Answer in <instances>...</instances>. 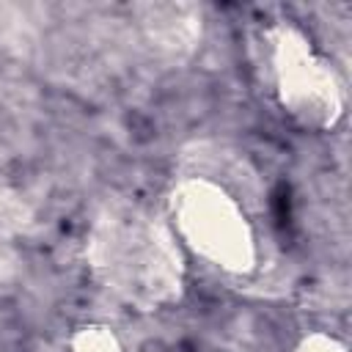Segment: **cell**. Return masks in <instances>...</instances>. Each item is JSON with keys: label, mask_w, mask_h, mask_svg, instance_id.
I'll return each mask as SVG.
<instances>
[{"label": "cell", "mask_w": 352, "mask_h": 352, "mask_svg": "<svg viewBox=\"0 0 352 352\" xmlns=\"http://www.w3.org/2000/svg\"><path fill=\"white\" fill-rule=\"evenodd\" d=\"M292 352H346V344L327 330H311L294 344Z\"/></svg>", "instance_id": "52a82bcc"}, {"label": "cell", "mask_w": 352, "mask_h": 352, "mask_svg": "<svg viewBox=\"0 0 352 352\" xmlns=\"http://www.w3.org/2000/svg\"><path fill=\"white\" fill-rule=\"evenodd\" d=\"M38 223V201L19 160L0 143V226L30 231Z\"/></svg>", "instance_id": "5b68a950"}, {"label": "cell", "mask_w": 352, "mask_h": 352, "mask_svg": "<svg viewBox=\"0 0 352 352\" xmlns=\"http://www.w3.org/2000/svg\"><path fill=\"white\" fill-rule=\"evenodd\" d=\"M168 223L176 239L226 275L258 267V236L239 198L212 176H182L168 190Z\"/></svg>", "instance_id": "7a4b0ae2"}, {"label": "cell", "mask_w": 352, "mask_h": 352, "mask_svg": "<svg viewBox=\"0 0 352 352\" xmlns=\"http://www.w3.org/2000/svg\"><path fill=\"white\" fill-rule=\"evenodd\" d=\"M270 72L280 110L308 132H330L344 118V82L316 44L292 22L267 30Z\"/></svg>", "instance_id": "3957f363"}, {"label": "cell", "mask_w": 352, "mask_h": 352, "mask_svg": "<svg viewBox=\"0 0 352 352\" xmlns=\"http://www.w3.org/2000/svg\"><path fill=\"white\" fill-rule=\"evenodd\" d=\"M69 352H124L118 333L104 322H85L72 330Z\"/></svg>", "instance_id": "8992f818"}, {"label": "cell", "mask_w": 352, "mask_h": 352, "mask_svg": "<svg viewBox=\"0 0 352 352\" xmlns=\"http://www.w3.org/2000/svg\"><path fill=\"white\" fill-rule=\"evenodd\" d=\"M135 19L143 38L168 58L192 55L204 36V14L192 3H143Z\"/></svg>", "instance_id": "277c9868"}, {"label": "cell", "mask_w": 352, "mask_h": 352, "mask_svg": "<svg viewBox=\"0 0 352 352\" xmlns=\"http://www.w3.org/2000/svg\"><path fill=\"white\" fill-rule=\"evenodd\" d=\"M91 278L138 311H162L187 286L184 253L168 220L132 198L104 201L85 231Z\"/></svg>", "instance_id": "6da1fadb"}]
</instances>
